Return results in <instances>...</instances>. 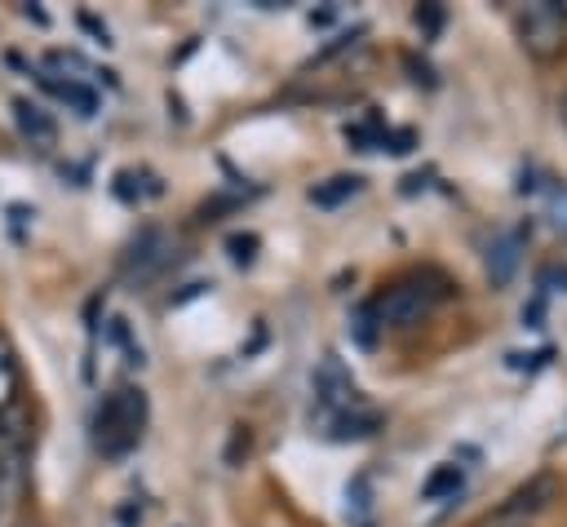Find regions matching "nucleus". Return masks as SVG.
I'll use <instances>...</instances> for the list:
<instances>
[{
	"label": "nucleus",
	"mask_w": 567,
	"mask_h": 527,
	"mask_svg": "<svg viewBox=\"0 0 567 527\" xmlns=\"http://www.w3.org/2000/svg\"><path fill=\"white\" fill-rule=\"evenodd\" d=\"M146 416H151L146 390L142 385H115L93 412V447L111 461L128 456L146 434Z\"/></svg>",
	"instance_id": "obj_1"
},
{
	"label": "nucleus",
	"mask_w": 567,
	"mask_h": 527,
	"mask_svg": "<svg viewBox=\"0 0 567 527\" xmlns=\"http://www.w3.org/2000/svg\"><path fill=\"white\" fill-rule=\"evenodd\" d=\"M443 297V279L439 275H408V279H399V283H390L377 301H368L372 306V314H377V323L385 328H408V323H421L430 310H434V301Z\"/></svg>",
	"instance_id": "obj_2"
},
{
	"label": "nucleus",
	"mask_w": 567,
	"mask_h": 527,
	"mask_svg": "<svg viewBox=\"0 0 567 527\" xmlns=\"http://www.w3.org/2000/svg\"><path fill=\"white\" fill-rule=\"evenodd\" d=\"M168 252H173V239H168L164 230L146 226V230H142V235L128 244L124 270H128V275H137V279H151L155 270H164V266H168Z\"/></svg>",
	"instance_id": "obj_3"
},
{
	"label": "nucleus",
	"mask_w": 567,
	"mask_h": 527,
	"mask_svg": "<svg viewBox=\"0 0 567 527\" xmlns=\"http://www.w3.org/2000/svg\"><path fill=\"white\" fill-rule=\"evenodd\" d=\"M558 496V478L554 474H532L523 487H514L505 500H501V514H509V518H532V514H540L549 500Z\"/></svg>",
	"instance_id": "obj_4"
},
{
	"label": "nucleus",
	"mask_w": 567,
	"mask_h": 527,
	"mask_svg": "<svg viewBox=\"0 0 567 527\" xmlns=\"http://www.w3.org/2000/svg\"><path fill=\"white\" fill-rule=\"evenodd\" d=\"M523 244H527V230H523V226L501 230V235L487 244V279H492L496 288L514 279V270H518V261H523Z\"/></svg>",
	"instance_id": "obj_5"
},
{
	"label": "nucleus",
	"mask_w": 567,
	"mask_h": 527,
	"mask_svg": "<svg viewBox=\"0 0 567 527\" xmlns=\"http://www.w3.org/2000/svg\"><path fill=\"white\" fill-rule=\"evenodd\" d=\"M523 44L532 49V53H554L558 49V40H563V27H558V13H554V4H536V9H527V18H523Z\"/></svg>",
	"instance_id": "obj_6"
},
{
	"label": "nucleus",
	"mask_w": 567,
	"mask_h": 527,
	"mask_svg": "<svg viewBox=\"0 0 567 527\" xmlns=\"http://www.w3.org/2000/svg\"><path fill=\"white\" fill-rule=\"evenodd\" d=\"M13 124H18V133H22L31 146H40V151H49V146L58 142V124H53V115H49L44 106L27 102V97L13 102Z\"/></svg>",
	"instance_id": "obj_7"
},
{
	"label": "nucleus",
	"mask_w": 567,
	"mask_h": 527,
	"mask_svg": "<svg viewBox=\"0 0 567 527\" xmlns=\"http://www.w3.org/2000/svg\"><path fill=\"white\" fill-rule=\"evenodd\" d=\"M40 84L53 97H62L80 120H93L97 115V89L93 84H84V80H58V75H40Z\"/></svg>",
	"instance_id": "obj_8"
},
{
	"label": "nucleus",
	"mask_w": 567,
	"mask_h": 527,
	"mask_svg": "<svg viewBox=\"0 0 567 527\" xmlns=\"http://www.w3.org/2000/svg\"><path fill=\"white\" fill-rule=\"evenodd\" d=\"M18 399H22V363H18L13 341L0 332V412L18 407Z\"/></svg>",
	"instance_id": "obj_9"
},
{
	"label": "nucleus",
	"mask_w": 567,
	"mask_h": 527,
	"mask_svg": "<svg viewBox=\"0 0 567 527\" xmlns=\"http://www.w3.org/2000/svg\"><path fill=\"white\" fill-rule=\"evenodd\" d=\"M359 190H363V177H359V173H337V177L310 186V204L332 208V204H341V199H350V195H359Z\"/></svg>",
	"instance_id": "obj_10"
},
{
	"label": "nucleus",
	"mask_w": 567,
	"mask_h": 527,
	"mask_svg": "<svg viewBox=\"0 0 567 527\" xmlns=\"http://www.w3.org/2000/svg\"><path fill=\"white\" fill-rule=\"evenodd\" d=\"M461 483H465V469H461V465H439V469L425 478L421 496H425V500H439V496H447V492H461Z\"/></svg>",
	"instance_id": "obj_11"
},
{
	"label": "nucleus",
	"mask_w": 567,
	"mask_h": 527,
	"mask_svg": "<svg viewBox=\"0 0 567 527\" xmlns=\"http://www.w3.org/2000/svg\"><path fill=\"white\" fill-rule=\"evenodd\" d=\"M377 328H381V323H377L372 306H359V310H354V319H350V332H354V341H359V345H372V341H377Z\"/></svg>",
	"instance_id": "obj_12"
},
{
	"label": "nucleus",
	"mask_w": 567,
	"mask_h": 527,
	"mask_svg": "<svg viewBox=\"0 0 567 527\" xmlns=\"http://www.w3.org/2000/svg\"><path fill=\"white\" fill-rule=\"evenodd\" d=\"M230 248H235V261H252L257 239H252V235H235V239H230Z\"/></svg>",
	"instance_id": "obj_13"
},
{
	"label": "nucleus",
	"mask_w": 567,
	"mask_h": 527,
	"mask_svg": "<svg viewBox=\"0 0 567 527\" xmlns=\"http://www.w3.org/2000/svg\"><path fill=\"white\" fill-rule=\"evenodd\" d=\"M478 527H527V523H523V518H509V514H501V509H496V514H492V518H483Z\"/></svg>",
	"instance_id": "obj_14"
},
{
	"label": "nucleus",
	"mask_w": 567,
	"mask_h": 527,
	"mask_svg": "<svg viewBox=\"0 0 567 527\" xmlns=\"http://www.w3.org/2000/svg\"><path fill=\"white\" fill-rule=\"evenodd\" d=\"M416 22H425V27L434 31V27H439V9H434V4H430V9H416Z\"/></svg>",
	"instance_id": "obj_15"
},
{
	"label": "nucleus",
	"mask_w": 567,
	"mask_h": 527,
	"mask_svg": "<svg viewBox=\"0 0 567 527\" xmlns=\"http://www.w3.org/2000/svg\"><path fill=\"white\" fill-rule=\"evenodd\" d=\"M18 527H35V523H18Z\"/></svg>",
	"instance_id": "obj_16"
},
{
	"label": "nucleus",
	"mask_w": 567,
	"mask_h": 527,
	"mask_svg": "<svg viewBox=\"0 0 567 527\" xmlns=\"http://www.w3.org/2000/svg\"><path fill=\"white\" fill-rule=\"evenodd\" d=\"M563 120H567V102H563Z\"/></svg>",
	"instance_id": "obj_17"
}]
</instances>
